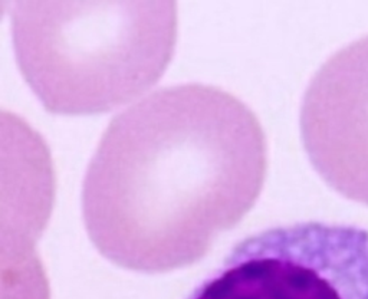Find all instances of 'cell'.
<instances>
[{"mask_svg": "<svg viewBox=\"0 0 368 299\" xmlns=\"http://www.w3.org/2000/svg\"><path fill=\"white\" fill-rule=\"evenodd\" d=\"M265 175V134L242 101L203 83L163 88L104 132L83 180L85 229L121 267L188 266L252 209Z\"/></svg>", "mask_w": 368, "mask_h": 299, "instance_id": "obj_1", "label": "cell"}, {"mask_svg": "<svg viewBox=\"0 0 368 299\" xmlns=\"http://www.w3.org/2000/svg\"><path fill=\"white\" fill-rule=\"evenodd\" d=\"M16 62L49 112H106L143 95L170 63L174 2H16Z\"/></svg>", "mask_w": 368, "mask_h": 299, "instance_id": "obj_2", "label": "cell"}, {"mask_svg": "<svg viewBox=\"0 0 368 299\" xmlns=\"http://www.w3.org/2000/svg\"><path fill=\"white\" fill-rule=\"evenodd\" d=\"M187 299H368V230L302 222L239 242Z\"/></svg>", "mask_w": 368, "mask_h": 299, "instance_id": "obj_3", "label": "cell"}, {"mask_svg": "<svg viewBox=\"0 0 368 299\" xmlns=\"http://www.w3.org/2000/svg\"><path fill=\"white\" fill-rule=\"evenodd\" d=\"M301 134L325 183L368 206V36L338 50L315 73L303 95Z\"/></svg>", "mask_w": 368, "mask_h": 299, "instance_id": "obj_4", "label": "cell"}]
</instances>
